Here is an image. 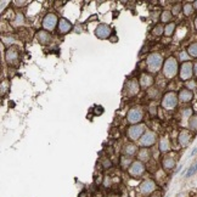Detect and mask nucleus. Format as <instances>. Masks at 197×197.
I'll use <instances>...</instances> for the list:
<instances>
[{
	"label": "nucleus",
	"mask_w": 197,
	"mask_h": 197,
	"mask_svg": "<svg viewBox=\"0 0 197 197\" xmlns=\"http://www.w3.org/2000/svg\"><path fill=\"white\" fill-rule=\"evenodd\" d=\"M192 74H194V66H192V63L189 62V61L184 62L182 65H181V68H180V78L182 80H187V79H190V78L192 77Z\"/></svg>",
	"instance_id": "nucleus-6"
},
{
	"label": "nucleus",
	"mask_w": 197,
	"mask_h": 197,
	"mask_svg": "<svg viewBox=\"0 0 197 197\" xmlns=\"http://www.w3.org/2000/svg\"><path fill=\"white\" fill-rule=\"evenodd\" d=\"M163 33H164V28H163L162 24H157V26L152 29V34H153V35H158V37H160Z\"/></svg>",
	"instance_id": "nucleus-27"
},
{
	"label": "nucleus",
	"mask_w": 197,
	"mask_h": 197,
	"mask_svg": "<svg viewBox=\"0 0 197 197\" xmlns=\"http://www.w3.org/2000/svg\"><path fill=\"white\" fill-rule=\"evenodd\" d=\"M181 167H182L181 164H180V166H178V168H176V170H175V173H179V171L181 170Z\"/></svg>",
	"instance_id": "nucleus-37"
},
{
	"label": "nucleus",
	"mask_w": 197,
	"mask_h": 197,
	"mask_svg": "<svg viewBox=\"0 0 197 197\" xmlns=\"http://www.w3.org/2000/svg\"><path fill=\"white\" fill-rule=\"evenodd\" d=\"M6 61H8L10 65L12 63H16L18 61V51L16 49H9L8 53H6Z\"/></svg>",
	"instance_id": "nucleus-14"
},
{
	"label": "nucleus",
	"mask_w": 197,
	"mask_h": 197,
	"mask_svg": "<svg viewBox=\"0 0 197 197\" xmlns=\"http://www.w3.org/2000/svg\"><path fill=\"white\" fill-rule=\"evenodd\" d=\"M191 113H192V110L191 109H185V111H184V117H190L191 116Z\"/></svg>",
	"instance_id": "nucleus-32"
},
{
	"label": "nucleus",
	"mask_w": 197,
	"mask_h": 197,
	"mask_svg": "<svg viewBox=\"0 0 197 197\" xmlns=\"http://www.w3.org/2000/svg\"><path fill=\"white\" fill-rule=\"evenodd\" d=\"M124 152H125V155L126 156H133L136 152V146L135 145H133V144H129V145H126L125 147H124Z\"/></svg>",
	"instance_id": "nucleus-23"
},
{
	"label": "nucleus",
	"mask_w": 197,
	"mask_h": 197,
	"mask_svg": "<svg viewBox=\"0 0 197 197\" xmlns=\"http://www.w3.org/2000/svg\"><path fill=\"white\" fill-rule=\"evenodd\" d=\"M111 166H112V164H111V162H110L109 160H106V161L104 162V168H106V169H107V168H110Z\"/></svg>",
	"instance_id": "nucleus-33"
},
{
	"label": "nucleus",
	"mask_w": 197,
	"mask_h": 197,
	"mask_svg": "<svg viewBox=\"0 0 197 197\" xmlns=\"http://www.w3.org/2000/svg\"><path fill=\"white\" fill-rule=\"evenodd\" d=\"M192 6H194V9H197V1H195V3L192 4Z\"/></svg>",
	"instance_id": "nucleus-39"
},
{
	"label": "nucleus",
	"mask_w": 197,
	"mask_h": 197,
	"mask_svg": "<svg viewBox=\"0 0 197 197\" xmlns=\"http://www.w3.org/2000/svg\"><path fill=\"white\" fill-rule=\"evenodd\" d=\"M178 105V95L175 93H168L164 95V97L162 100V106L164 109H174Z\"/></svg>",
	"instance_id": "nucleus-5"
},
{
	"label": "nucleus",
	"mask_w": 197,
	"mask_h": 197,
	"mask_svg": "<svg viewBox=\"0 0 197 197\" xmlns=\"http://www.w3.org/2000/svg\"><path fill=\"white\" fill-rule=\"evenodd\" d=\"M190 138H191V135H190L189 130L180 131V134H179V144L181 146H186L189 144V141H190Z\"/></svg>",
	"instance_id": "nucleus-17"
},
{
	"label": "nucleus",
	"mask_w": 197,
	"mask_h": 197,
	"mask_svg": "<svg viewBox=\"0 0 197 197\" xmlns=\"http://www.w3.org/2000/svg\"><path fill=\"white\" fill-rule=\"evenodd\" d=\"M182 9H184V14H185L186 16H190L194 12V6L191 4H185L182 6Z\"/></svg>",
	"instance_id": "nucleus-29"
},
{
	"label": "nucleus",
	"mask_w": 197,
	"mask_h": 197,
	"mask_svg": "<svg viewBox=\"0 0 197 197\" xmlns=\"http://www.w3.org/2000/svg\"><path fill=\"white\" fill-rule=\"evenodd\" d=\"M189 128L191 130H196L197 129V116H194L190 118L189 120Z\"/></svg>",
	"instance_id": "nucleus-28"
},
{
	"label": "nucleus",
	"mask_w": 197,
	"mask_h": 197,
	"mask_svg": "<svg viewBox=\"0 0 197 197\" xmlns=\"http://www.w3.org/2000/svg\"><path fill=\"white\" fill-rule=\"evenodd\" d=\"M139 83H140V86H142V88H149V86L152 85V83H153V78L149 74L142 73L140 79H139Z\"/></svg>",
	"instance_id": "nucleus-16"
},
{
	"label": "nucleus",
	"mask_w": 197,
	"mask_h": 197,
	"mask_svg": "<svg viewBox=\"0 0 197 197\" xmlns=\"http://www.w3.org/2000/svg\"><path fill=\"white\" fill-rule=\"evenodd\" d=\"M195 173H197V161H196V162L192 164V166L187 169L185 176H186V178H190V176H192Z\"/></svg>",
	"instance_id": "nucleus-25"
},
{
	"label": "nucleus",
	"mask_w": 197,
	"mask_h": 197,
	"mask_svg": "<svg viewBox=\"0 0 197 197\" xmlns=\"http://www.w3.org/2000/svg\"><path fill=\"white\" fill-rule=\"evenodd\" d=\"M163 73H164V77L168 78V79L174 78L175 75L178 74V61H176L175 57L170 56L164 61V63H163Z\"/></svg>",
	"instance_id": "nucleus-1"
},
{
	"label": "nucleus",
	"mask_w": 197,
	"mask_h": 197,
	"mask_svg": "<svg viewBox=\"0 0 197 197\" xmlns=\"http://www.w3.org/2000/svg\"><path fill=\"white\" fill-rule=\"evenodd\" d=\"M192 96H194V93L190 89H182L179 93V95H178V99L182 101V102H187V101L192 100Z\"/></svg>",
	"instance_id": "nucleus-13"
},
{
	"label": "nucleus",
	"mask_w": 197,
	"mask_h": 197,
	"mask_svg": "<svg viewBox=\"0 0 197 197\" xmlns=\"http://www.w3.org/2000/svg\"><path fill=\"white\" fill-rule=\"evenodd\" d=\"M155 189H156V185H155V182L152 181L151 179H149V180H145L141 185H140V191H141V194H144V195H150V194H152L155 191Z\"/></svg>",
	"instance_id": "nucleus-12"
},
{
	"label": "nucleus",
	"mask_w": 197,
	"mask_h": 197,
	"mask_svg": "<svg viewBox=\"0 0 197 197\" xmlns=\"http://www.w3.org/2000/svg\"><path fill=\"white\" fill-rule=\"evenodd\" d=\"M162 166L166 170H171L175 167V161L171 157H166L163 160V162H162Z\"/></svg>",
	"instance_id": "nucleus-19"
},
{
	"label": "nucleus",
	"mask_w": 197,
	"mask_h": 197,
	"mask_svg": "<svg viewBox=\"0 0 197 197\" xmlns=\"http://www.w3.org/2000/svg\"><path fill=\"white\" fill-rule=\"evenodd\" d=\"M171 18V12L170 11H163L162 12V16H161V21L163 23H168Z\"/></svg>",
	"instance_id": "nucleus-26"
},
{
	"label": "nucleus",
	"mask_w": 197,
	"mask_h": 197,
	"mask_svg": "<svg viewBox=\"0 0 197 197\" xmlns=\"http://www.w3.org/2000/svg\"><path fill=\"white\" fill-rule=\"evenodd\" d=\"M145 133V125L144 124H134L128 128L126 130V136H128L130 140H139L142 134Z\"/></svg>",
	"instance_id": "nucleus-3"
},
{
	"label": "nucleus",
	"mask_w": 197,
	"mask_h": 197,
	"mask_svg": "<svg viewBox=\"0 0 197 197\" xmlns=\"http://www.w3.org/2000/svg\"><path fill=\"white\" fill-rule=\"evenodd\" d=\"M180 9H181V5H179V4L175 5L174 8H173V10H171V14H173V15H178V14H179V11H180Z\"/></svg>",
	"instance_id": "nucleus-31"
},
{
	"label": "nucleus",
	"mask_w": 197,
	"mask_h": 197,
	"mask_svg": "<svg viewBox=\"0 0 197 197\" xmlns=\"http://www.w3.org/2000/svg\"><path fill=\"white\" fill-rule=\"evenodd\" d=\"M126 94L129 95V96H135V95L140 91V83H139L138 79H131L129 80L128 83H126Z\"/></svg>",
	"instance_id": "nucleus-9"
},
{
	"label": "nucleus",
	"mask_w": 197,
	"mask_h": 197,
	"mask_svg": "<svg viewBox=\"0 0 197 197\" xmlns=\"http://www.w3.org/2000/svg\"><path fill=\"white\" fill-rule=\"evenodd\" d=\"M129 174L133 176H139V175H142L144 171H145V166L144 163L140 161H135L130 164V167L128 168Z\"/></svg>",
	"instance_id": "nucleus-8"
},
{
	"label": "nucleus",
	"mask_w": 197,
	"mask_h": 197,
	"mask_svg": "<svg viewBox=\"0 0 197 197\" xmlns=\"http://www.w3.org/2000/svg\"><path fill=\"white\" fill-rule=\"evenodd\" d=\"M195 27H196V29H197V17L195 18Z\"/></svg>",
	"instance_id": "nucleus-40"
},
{
	"label": "nucleus",
	"mask_w": 197,
	"mask_h": 197,
	"mask_svg": "<svg viewBox=\"0 0 197 197\" xmlns=\"http://www.w3.org/2000/svg\"><path fill=\"white\" fill-rule=\"evenodd\" d=\"M144 117V113H142V110L139 109V107H134L131 109L129 112H128V122L130 124H139V122H141V119Z\"/></svg>",
	"instance_id": "nucleus-4"
},
{
	"label": "nucleus",
	"mask_w": 197,
	"mask_h": 197,
	"mask_svg": "<svg viewBox=\"0 0 197 197\" xmlns=\"http://www.w3.org/2000/svg\"><path fill=\"white\" fill-rule=\"evenodd\" d=\"M156 142V135L153 131H145L140 138V145L142 147H149Z\"/></svg>",
	"instance_id": "nucleus-7"
},
{
	"label": "nucleus",
	"mask_w": 197,
	"mask_h": 197,
	"mask_svg": "<svg viewBox=\"0 0 197 197\" xmlns=\"http://www.w3.org/2000/svg\"><path fill=\"white\" fill-rule=\"evenodd\" d=\"M146 63H147L149 71L152 72V73H156L158 69L161 68V66L163 65V59L160 54H150Z\"/></svg>",
	"instance_id": "nucleus-2"
},
{
	"label": "nucleus",
	"mask_w": 197,
	"mask_h": 197,
	"mask_svg": "<svg viewBox=\"0 0 197 197\" xmlns=\"http://www.w3.org/2000/svg\"><path fill=\"white\" fill-rule=\"evenodd\" d=\"M196 153H197V147L194 149V151L191 152V153H190V156H194V155H196Z\"/></svg>",
	"instance_id": "nucleus-36"
},
{
	"label": "nucleus",
	"mask_w": 197,
	"mask_h": 197,
	"mask_svg": "<svg viewBox=\"0 0 197 197\" xmlns=\"http://www.w3.org/2000/svg\"><path fill=\"white\" fill-rule=\"evenodd\" d=\"M138 158L140 162H145L147 161L150 158V152H149V149H140L138 152Z\"/></svg>",
	"instance_id": "nucleus-20"
},
{
	"label": "nucleus",
	"mask_w": 197,
	"mask_h": 197,
	"mask_svg": "<svg viewBox=\"0 0 197 197\" xmlns=\"http://www.w3.org/2000/svg\"><path fill=\"white\" fill-rule=\"evenodd\" d=\"M130 163H131V160L129 157H123L122 161H120V166H122V168L126 169V168L130 167Z\"/></svg>",
	"instance_id": "nucleus-30"
},
{
	"label": "nucleus",
	"mask_w": 197,
	"mask_h": 197,
	"mask_svg": "<svg viewBox=\"0 0 197 197\" xmlns=\"http://www.w3.org/2000/svg\"><path fill=\"white\" fill-rule=\"evenodd\" d=\"M187 53H189L190 56L197 57V43H192L191 45L187 48Z\"/></svg>",
	"instance_id": "nucleus-24"
},
{
	"label": "nucleus",
	"mask_w": 197,
	"mask_h": 197,
	"mask_svg": "<svg viewBox=\"0 0 197 197\" xmlns=\"http://www.w3.org/2000/svg\"><path fill=\"white\" fill-rule=\"evenodd\" d=\"M174 30H175V23H168L166 27H164V34L166 35H168V37H170V35H173L174 34Z\"/></svg>",
	"instance_id": "nucleus-22"
},
{
	"label": "nucleus",
	"mask_w": 197,
	"mask_h": 197,
	"mask_svg": "<svg viewBox=\"0 0 197 197\" xmlns=\"http://www.w3.org/2000/svg\"><path fill=\"white\" fill-rule=\"evenodd\" d=\"M95 34H96L97 38H100V39H107L111 37V28L110 26H107V24H100V26L96 28V30H95Z\"/></svg>",
	"instance_id": "nucleus-10"
},
{
	"label": "nucleus",
	"mask_w": 197,
	"mask_h": 197,
	"mask_svg": "<svg viewBox=\"0 0 197 197\" xmlns=\"http://www.w3.org/2000/svg\"><path fill=\"white\" fill-rule=\"evenodd\" d=\"M37 38H38V40H39L40 43H43V44L49 43L50 39H51V37H50L49 32H46V30H40V32H38Z\"/></svg>",
	"instance_id": "nucleus-18"
},
{
	"label": "nucleus",
	"mask_w": 197,
	"mask_h": 197,
	"mask_svg": "<svg viewBox=\"0 0 197 197\" xmlns=\"http://www.w3.org/2000/svg\"><path fill=\"white\" fill-rule=\"evenodd\" d=\"M71 28H72L71 22H68L67 20H65V18H61V20L59 21V30H60V33L66 34V33H68V32L71 30Z\"/></svg>",
	"instance_id": "nucleus-15"
},
{
	"label": "nucleus",
	"mask_w": 197,
	"mask_h": 197,
	"mask_svg": "<svg viewBox=\"0 0 197 197\" xmlns=\"http://www.w3.org/2000/svg\"><path fill=\"white\" fill-rule=\"evenodd\" d=\"M56 23H57V17L54 14H48L43 20V26L48 30L54 29L56 27Z\"/></svg>",
	"instance_id": "nucleus-11"
},
{
	"label": "nucleus",
	"mask_w": 197,
	"mask_h": 197,
	"mask_svg": "<svg viewBox=\"0 0 197 197\" xmlns=\"http://www.w3.org/2000/svg\"><path fill=\"white\" fill-rule=\"evenodd\" d=\"M180 59L182 60V61H187V59H189V57H187V55H185V53H181V56H180Z\"/></svg>",
	"instance_id": "nucleus-34"
},
{
	"label": "nucleus",
	"mask_w": 197,
	"mask_h": 197,
	"mask_svg": "<svg viewBox=\"0 0 197 197\" xmlns=\"http://www.w3.org/2000/svg\"><path fill=\"white\" fill-rule=\"evenodd\" d=\"M170 149V142H169V140L167 138H163V139H161V141H160V150L162 151V152H166V151H168Z\"/></svg>",
	"instance_id": "nucleus-21"
},
{
	"label": "nucleus",
	"mask_w": 197,
	"mask_h": 197,
	"mask_svg": "<svg viewBox=\"0 0 197 197\" xmlns=\"http://www.w3.org/2000/svg\"><path fill=\"white\" fill-rule=\"evenodd\" d=\"M151 197H161V195L158 194V192H156V194H153V195H152Z\"/></svg>",
	"instance_id": "nucleus-38"
},
{
	"label": "nucleus",
	"mask_w": 197,
	"mask_h": 197,
	"mask_svg": "<svg viewBox=\"0 0 197 197\" xmlns=\"http://www.w3.org/2000/svg\"><path fill=\"white\" fill-rule=\"evenodd\" d=\"M194 75H196V77H197V62L194 65Z\"/></svg>",
	"instance_id": "nucleus-35"
}]
</instances>
